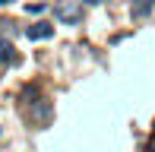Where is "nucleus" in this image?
Segmentation results:
<instances>
[{
	"label": "nucleus",
	"mask_w": 155,
	"mask_h": 152,
	"mask_svg": "<svg viewBox=\"0 0 155 152\" xmlns=\"http://www.w3.org/2000/svg\"><path fill=\"white\" fill-rule=\"evenodd\" d=\"M152 6H155V0H136V3L130 6V16H133V19H143V16H149V13H152Z\"/></svg>",
	"instance_id": "3"
},
{
	"label": "nucleus",
	"mask_w": 155,
	"mask_h": 152,
	"mask_svg": "<svg viewBox=\"0 0 155 152\" xmlns=\"http://www.w3.org/2000/svg\"><path fill=\"white\" fill-rule=\"evenodd\" d=\"M3 3H10V0H0V6H3Z\"/></svg>",
	"instance_id": "6"
},
{
	"label": "nucleus",
	"mask_w": 155,
	"mask_h": 152,
	"mask_svg": "<svg viewBox=\"0 0 155 152\" xmlns=\"http://www.w3.org/2000/svg\"><path fill=\"white\" fill-rule=\"evenodd\" d=\"M16 60V48H13V41L0 38V64H13Z\"/></svg>",
	"instance_id": "4"
},
{
	"label": "nucleus",
	"mask_w": 155,
	"mask_h": 152,
	"mask_svg": "<svg viewBox=\"0 0 155 152\" xmlns=\"http://www.w3.org/2000/svg\"><path fill=\"white\" fill-rule=\"evenodd\" d=\"M25 35H29L32 41L51 38V35H54V25H51V22H35V25H29V29H25Z\"/></svg>",
	"instance_id": "2"
},
{
	"label": "nucleus",
	"mask_w": 155,
	"mask_h": 152,
	"mask_svg": "<svg viewBox=\"0 0 155 152\" xmlns=\"http://www.w3.org/2000/svg\"><path fill=\"white\" fill-rule=\"evenodd\" d=\"M79 16H82V10H79L76 0H63V3L57 6V19L60 22H79Z\"/></svg>",
	"instance_id": "1"
},
{
	"label": "nucleus",
	"mask_w": 155,
	"mask_h": 152,
	"mask_svg": "<svg viewBox=\"0 0 155 152\" xmlns=\"http://www.w3.org/2000/svg\"><path fill=\"white\" fill-rule=\"evenodd\" d=\"M86 3H89V6H98V3H104V0H86Z\"/></svg>",
	"instance_id": "5"
}]
</instances>
